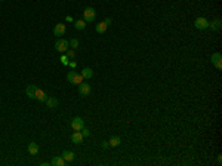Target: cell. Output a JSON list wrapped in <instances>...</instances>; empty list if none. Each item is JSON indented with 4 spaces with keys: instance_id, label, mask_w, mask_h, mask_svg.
I'll return each mask as SVG.
<instances>
[{
    "instance_id": "cell-4",
    "label": "cell",
    "mask_w": 222,
    "mask_h": 166,
    "mask_svg": "<svg viewBox=\"0 0 222 166\" xmlns=\"http://www.w3.org/2000/svg\"><path fill=\"white\" fill-rule=\"evenodd\" d=\"M194 25H196V28H199V30H206V28H209V21H207L204 16H199V18H196Z\"/></svg>"
},
{
    "instance_id": "cell-11",
    "label": "cell",
    "mask_w": 222,
    "mask_h": 166,
    "mask_svg": "<svg viewBox=\"0 0 222 166\" xmlns=\"http://www.w3.org/2000/svg\"><path fill=\"white\" fill-rule=\"evenodd\" d=\"M65 160H64V157L62 156H55V157H52V160H50V165L52 166H65Z\"/></svg>"
},
{
    "instance_id": "cell-25",
    "label": "cell",
    "mask_w": 222,
    "mask_h": 166,
    "mask_svg": "<svg viewBox=\"0 0 222 166\" xmlns=\"http://www.w3.org/2000/svg\"><path fill=\"white\" fill-rule=\"evenodd\" d=\"M68 65H70V68H76V67H77V62H74V61H70V62H68Z\"/></svg>"
},
{
    "instance_id": "cell-13",
    "label": "cell",
    "mask_w": 222,
    "mask_h": 166,
    "mask_svg": "<svg viewBox=\"0 0 222 166\" xmlns=\"http://www.w3.org/2000/svg\"><path fill=\"white\" fill-rule=\"evenodd\" d=\"M61 156L64 157V160H65L67 163H71V162L74 160V157H76V154H74L73 151H70V150H64Z\"/></svg>"
},
{
    "instance_id": "cell-12",
    "label": "cell",
    "mask_w": 222,
    "mask_h": 166,
    "mask_svg": "<svg viewBox=\"0 0 222 166\" xmlns=\"http://www.w3.org/2000/svg\"><path fill=\"white\" fill-rule=\"evenodd\" d=\"M44 104L47 105V108H56L58 104H59V101L56 100L55 97H47V100L44 101Z\"/></svg>"
},
{
    "instance_id": "cell-26",
    "label": "cell",
    "mask_w": 222,
    "mask_h": 166,
    "mask_svg": "<svg viewBox=\"0 0 222 166\" xmlns=\"http://www.w3.org/2000/svg\"><path fill=\"white\" fill-rule=\"evenodd\" d=\"M101 147H102V148H108V147H110V144H108L107 141H104V143L101 144Z\"/></svg>"
},
{
    "instance_id": "cell-14",
    "label": "cell",
    "mask_w": 222,
    "mask_h": 166,
    "mask_svg": "<svg viewBox=\"0 0 222 166\" xmlns=\"http://www.w3.org/2000/svg\"><path fill=\"white\" fill-rule=\"evenodd\" d=\"M36 89H37V86H36V85H28V86L25 88V94H27V97H28V98L34 100V95H36Z\"/></svg>"
},
{
    "instance_id": "cell-27",
    "label": "cell",
    "mask_w": 222,
    "mask_h": 166,
    "mask_svg": "<svg viewBox=\"0 0 222 166\" xmlns=\"http://www.w3.org/2000/svg\"><path fill=\"white\" fill-rule=\"evenodd\" d=\"M216 163H218V165H221V163H222V156L221 154L218 156V159H216Z\"/></svg>"
},
{
    "instance_id": "cell-24",
    "label": "cell",
    "mask_w": 222,
    "mask_h": 166,
    "mask_svg": "<svg viewBox=\"0 0 222 166\" xmlns=\"http://www.w3.org/2000/svg\"><path fill=\"white\" fill-rule=\"evenodd\" d=\"M82 131H83V132H82V135H83V136H89V135H90V131H89V129H86L85 126H83V129H82Z\"/></svg>"
},
{
    "instance_id": "cell-20",
    "label": "cell",
    "mask_w": 222,
    "mask_h": 166,
    "mask_svg": "<svg viewBox=\"0 0 222 166\" xmlns=\"http://www.w3.org/2000/svg\"><path fill=\"white\" fill-rule=\"evenodd\" d=\"M74 27H76V30H85L86 21L85 19H77V21H74Z\"/></svg>"
},
{
    "instance_id": "cell-29",
    "label": "cell",
    "mask_w": 222,
    "mask_h": 166,
    "mask_svg": "<svg viewBox=\"0 0 222 166\" xmlns=\"http://www.w3.org/2000/svg\"><path fill=\"white\" fill-rule=\"evenodd\" d=\"M105 24H107V25H110V24H111V18H107V19H105Z\"/></svg>"
},
{
    "instance_id": "cell-21",
    "label": "cell",
    "mask_w": 222,
    "mask_h": 166,
    "mask_svg": "<svg viewBox=\"0 0 222 166\" xmlns=\"http://www.w3.org/2000/svg\"><path fill=\"white\" fill-rule=\"evenodd\" d=\"M68 43L71 46V49H77L80 42H78V39H71V40H68Z\"/></svg>"
},
{
    "instance_id": "cell-7",
    "label": "cell",
    "mask_w": 222,
    "mask_h": 166,
    "mask_svg": "<svg viewBox=\"0 0 222 166\" xmlns=\"http://www.w3.org/2000/svg\"><path fill=\"white\" fill-rule=\"evenodd\" d=\"M212 64L216 67L218 70H222V55L221 52H215L212 55Z\"/></svg>"
},
{
    "instance_id": "cell-15",
    "label": "cell",
    "mask_w": 222,
    "mask_h": 166,
    "mask_svg": "<svg viewBox=\"0 0 222 166\" xmlns=\"http://www.w3.org/2000/svg\"><path fill=\"white\" fill-rule=\"evenodd\" d=\"M107 28H108V25L105 24V21L98 22V24H96V27H95V30H96V33H99V34L105 33V31H107Z\"/></svg>"
},
{
    "instance_id": "cell-18",
    "label": "cell",
    "mask_w": 222,
    "mask_h": 166,
    "mask_svg": "<svg viewBox=\"0 0 222 166\" xmlns=\"http://www.w3.org/2000/svg\"><path fill=\"white\" fill-rule=\"evenodd\" d=\"M82 76H83V79H92V77H93V70H92L90 67H86V68H83V71H82Z\"/></svg>"
},
{
    "instance_id": "cell-2",
    "label": "cell",
    "mask_w": 222,
    "mask_h": 166,
    "mask_svg": "<svg viewBox=\"0 0 222 166\" xmlns=\"http://www.w3.org/2000/svg\"><path fill=\"white\" fill-rule=\"evenodd\" d=\"M67 80L71 83V85H80L82 82H83V76L82 74H78L76 71H70L68 74H67Z\"/></svg>"
},
{
    "instance_id": "cell-30",
    "label": "cell",
    "mask_w": 222,
    "mask_h": 166,
    "mask_svg": "<svg viewBox=\"0 0 222 166\" xmlns=\"http://www.w3.org/2000/svg\"><path fill=\"white\" fill-rule=\"evenodd\" d=\"M0 2H2V0H0Z\"/></svg>"
},
{
    "instance_id": "cell-6",
    "label": "cell",
    "mask_w": 222,
    "mask_h": 166,
    "mask_svg": "<svg viewBox=\"0 0 222 166\" xmlns=\"http://www.w3.org/2000/svg\"><path fill=\"white\" fill-rule=\"evenodd\" d=\"M90 85L89 83H85V82H82L80 85H78V94L82 95V97H88L90 95Z\"/></svg>"
},
{
    "instance_id": "cell-16",
    "label": "cell",
    "mask_w": 222,
    "mask_h": 166,
    "mask_svg": "<svg viewBox=\"0 0 222 166\" xmlns=\"http://www.w3.org/2000/svg\"><path fill=\"white\" fill-rule=\"evenodd\" d=\"M28 153L31 156L39 154V145L36 144V143H30V144H28Z\"/></svg>"
},
{
    "instance_id": "cell-17",
    "label": "cell",
    "mask_w": 222,
    "mask_h": 166,
    "mask_svg": "<svg viewBox=\"0 0 222 166\" xmlns=\"http://www.w3.org/2000/svg\"><path fill=\"white\" fill-rule=\"evenodd\" d=\"M122 143V140H120V136H117V135H114V136H111L110 141H108V144L110 147H119Z\"/></svg>"
},
{
    "instance_id": "cell-1",
    "label": "cell",
    "mask_w": 222,
    "mask_h": 166,
    "mask_svg": "<svg viewBox=\"0 0 222 166\" xmlns=\"http://www.w3.org/2000/svg\"><path fill=\"white\" fill-rule=\"evenodd\" d=\"M68 48H70V43H68V40L62 39V37H58V40L55 42V49H56V51H58L59 54H65Z\"/></svg>"
},
{
    "instance_id": "cell-8",
    "label": "cell",
    "mask_w": 222,
    "mask_h": 166,
    "mask_svg": "<svg viewBox=\"0 0 222 166\" xmlns=\"http://www.w3.org/2000/svg\"><path fill=\"white\" fill-rule=\"evenodd\" d=\"M67 31V27L65 24H62V22H59V24H56L55 27H54V34H55L56 37H61V36H64Z\"/></svg>"
},
{
    "instance_id": "cell-3",
    "label": "cell",
    "mask_w": 222,
    "mask_h": 166,
    "mask_svg": "<svg viewBox=\"0 0 222 166\" xmlns=\"http://www.w3.org/2000/svg\"><path fill=\"white\" fill-rule=\"evenodd\" d=\"M95 18H96V11L93 8H86L83 11V19L86 22H93Z\"/></svg>"
},
{
    "instance_id": "cell-23",
    "label": "cell",
    "mask_w": 222,
    "mask_h": 166,
    "mask_svg": "<svg viewBox=\"0 0 222 166\" xmlns=\"http://www.w3.org/2000/svg\"><path fill=\"white\" fill-rule=\"evenodd\" d=\"M61 62H62V65H68V62H70V61H68V56H67L65 54L61 56Z\"/></svg>"
},
{
    "instance_id": "cell-19",
    "label": "cell",
    "mask_w": 222,
    "mask_h": 166,
    "mask_svg": "<svg viewBox=\"0 0 222 166\" xmlns=\"http://www.w3.org/2000/svg\"><path fill=\"white\" fill-rule=\"evenodd\" d=\"M209 28H212L213 31H218L221 28V19H215V21L209 22Z\"/></svg>"
},
{
    "instance_id": "cell-10",
    "label": "cell",
    "mask_w": 222,
    "mask_h": 166,
    "mask_svg": "<svg viewBox=\"0 0 222 166\" xmlns=\"http://www.w3.org/2000/svg\"><path fill=\"white\" fill-rule=\"evenodd\" d=\"M83 135H82V132L80 131H74V132L71 133V141L74 143V144H82L83 143Z\"/></svg>"
},
{
    "instance_id": "cell-5",
    "label": "cell",
    "mask_w": 222,
    "mask_h": 166,
    "mask_svg": "<svg viewBox=\"0 0 222 166\" xmlns=\"http://www.w3.org/2000/svg\"><path fill=\"white\" fill-rule=\"evenodd\" d=\"M83 126H85V120H83L82 117H78V116L71 120V128H73L74 131H82Z\"/></svg>"
},
{
    "instance_id": "cell-22",
    "label": "cell",
    "mask_w": 222,
    "mask_h": 166,
    "mask_svg": "<svg viewBox=\"0 0 222 166\" xmlns=\"http://www.w3.org/2000/svg\"><path fill=\"white\" fill-rule=\"evenodd\" d=\"M65 55L68 56V59H74L76 58V52H74V49H67V52H65Z\"/></svg>"
},
{
    "instance_id": "cell-28",
    "label": "cell",
    "mask_w": 222,
    "mask_h": 166,
    "mask_svg": "<svg viewBox=\"0 0 222 166\" xmlns=\"http://www.w3.org/2000/svg\"><path fill=\"white\" fill-rule=\"evenodd\" d=\"M65 21H67V22H74V19H73V16H67Z\"/></svg>"
},
{
    "instance_id": "cell-9",
    "label": "cell",
    "mask_w": 222,
    "mask_h": 166,
    "mask_svg": "<svg viewBox=\"0 0 222 166\" xmlns=\"http://www.w3.org/2000/svg\"><path fill=\"white\" fill-rule=\"evenodd\" d=\"M34 100H37L39 102H44V101L47 100V95H46V92H44V90H42L40 88H37V89H36Z\"/></svg>"
}]
</instances>
